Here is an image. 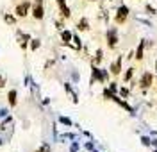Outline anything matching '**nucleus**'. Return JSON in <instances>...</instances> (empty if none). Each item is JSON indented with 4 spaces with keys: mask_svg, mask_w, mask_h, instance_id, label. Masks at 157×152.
<instances>
[{
    "mask_svg": "<svg viewBox=\"0 0 157 152\" xmlns=\"http://www.w3.org/2000/svg\"><path fill=\"white\" fill-rule=\"evenodd\" d=\"M139 84H141V88H143V90H147V88H150V84H152V75H150V73H145V75L141 77V81H139Z\"/></svg>",
    "mask_w": 157,
    "mask_h": 152,
    "instance_id": "5",
    "label": "nucleus"
},
{
    "mask_svg": "<svg viewBox=\"0 0 157 152\" xmlns=\"http://www.w3.org/2000/svg\"><path fill=\"white\" fill-rule=\"evenodd\" d=\"M130 77H132V70H128V72H127V75H125V79H127V81H128Z\"/></svg>",
    "mask_w": 157,
    "mask_h": 152,
    "instance_id": "19",
    "label": "nucleus"
},
{
    "mask_svg": "<svg viewBox=\"0 0 157 152\" xmlns=\"http://www.w3.org/2000/svg\"><path fill=\"white\" fill-rule=\"evenodd\" d=\"M7 99H9L11 106H16V90H11L9 95H7Z\"/></svg>",
    "mask_w": 157,
    "mask_h": 152,
    "instance_id": "8",
    "label": "nucleus"
},
{
    "mask_svg": "<svg viewBox=\"0 0 157 152\" xmlns=\"http://www.w3.org/2000/svg\"><path fill=\"white\" fill-rule=\"evenodd\" d=\"M27 40H29V36H27V34H25V36H21V34H20V45H21V49H25V47H27Z\"/></svg>",
    "mask_w": 157,
    "mask_h": 152,
    "instance_id": "10",
    "label": "nucleus"
},
{
    "mask_svg": "<svg viewBox=\"0 0 157 152\" xmlns=\"http://www.w3.org/2000/svg\"><path fill=\"white\" fill-rule=\"evenodd\" d=\"M107 43H109V47H111V49H114V47H116V43H118L116 29H111L107 32Z\"/></svg>",
    "mask_w": 157,
    "mask_h": 152,
    "instance_id": "2",
    "label": "nucleus"
},
{
    "mask_svg": "<svg viewBox=\"0 0 157 152\" xmlns=\"http://www.w3.org/2000/svg\"><path fill=\"white\" fill-rule=\"evenodd\" d=\"M127 14H128V9L125 6H121V7L118 9V14H116V23H123L125 18H127Z\"/></svg>",
    "mask_w": 157,
    "mask_h": 152,
    "instance_id": "3",
    "label": "nucleus"
},
{
    "mask_svg": "<svg viewBox=\"0 0 157 152\" xmlns=\"http://www.w3.org/2000/svg\"><path fill=\"white\" fill-rule=\"evenodd\" d=\"M78 29L80 30H88V20H86V18L78 21Z\"/></svg>",
    "mask_w": 157,
    "mask_h": 152,
    "instance_id": "11",
    "label": "nucleus"
},
{
    "mask_svg": "<svg viewBox=\"0 0 157 152\" xmlns=\"http://www.w3.org/2000/svg\"><path fill=\"white\" fill-rule=\"evenodd\" d=\"M59 7H61V14L64 16V18H70V9L66 7V0H57Z\"/></svg>",
    "mask_w": 157,
    "mask_h": 152,
    "instance_id": "6",
    "label": "nucleus"
},
{
    "mask_svg": "<svg viewBox=\"0 0 157 152\" xmlns=\"http://www.w3.org/2000/svg\"><path fill=\"white\" fill-rule=\"evenodd\" d=\"M6 21H7V23H14V18H13V16H6Z\"/></svg>",
    "mask_w": 157,
    "mask_h": 152,
    "instance_id": "16",
    "label": "nucleus"
},
{
    "mask_svg": "<svg viewBox=\"0 0 157 152\" xmlns=\"http://www.w3.org/2000/svg\"><path fill=\"white\" fill-rule=\"evenodd\" d=\"M93 75H95V79H98V81H102V79H104V73H100V70H97V68L93 70Z\"/></svg>",
    "mask_w": 157,
    "mask_h": 152,
    "instance_id": "12",
    "label": "nucleus"
},
{
    "mask_svg": "<svg viewBox=\"0 0 157 152\" xmlns=\"http://www.w3.org/2000/svg\"><path fill=\"white\" fill-rule=\"evenodd\" d=\"M39 47V40H32V50H36Z\"/></svg>",
    "mask_w": 157,
    "mask_h": 152,
    "instance_id": "14",
    "label": "nucleus"
},
{
    "mask_svg": "<svg viewBox=\"0 0 157 152\" xmlns=\"http://www.w3.org/2000/svg\"><path fill=\"white\" fill-rule=\"evenodd\" d=\"M34 2H36V4H43V0H34Z\"/></svg>",
    "mask_w": 157,
    "mask_h": 152,
    "instance_id": "20",
    "label": "nucleus"
},
{
    "mask_svg": "<svg viewBox=\"0 0 157 152\" xmlns=\"http://www.w3.org/2000/svg\"><path fill=\"white\" fill-rule=\"evenodd\" d=\"M120 68H121V59H118L116 63H113V66H111V72H113L114 75H118V73L121 72Z\"/></svg>",
    "mask_w": 157,
    "mask_h": 152,
    "instance_id": "7",
    "label": "nucleus"
},
{
    "mask_svg": "<svg viewBox=\"0 0 157 152\" xmlns=\"http://www.w3.org/2000/svg\"><path fill=\"white\" fill-rule=\"evenodd\" d=\"M29 11H30V2L29 0H23V2H20L18 6H16L14 13H16V16H20V18H25L29 14Z\"/></svg>",
    "mask_w": 157,
    "mask_h": 152,
    "instance_id": "1",
    "label": "nucleus"
},
{
    "mask_svg": "<svg viewBox=\"0 0 157 152\" xmlns=\"http://www.w3.org/2000/svg\"><path fill=\"white\" fill-rule=\"evenodd\" d=\"M4 86H6V79L0 75V88H4Z\"/></svg>",
    "mask_w": 157,
    "mask_h": 152,
    "instance_id": "17",
    "label": "nucleus"
},
{
    "mask_svg": "<svg viewBox=\"0 0 157 152\" xmlns=\"http://www.w3.org/2000/svg\"><path fill=\"white\" fill-rule=\"evenodd\" d=\"M38 152H50V149H48V147H41Z\"/></svg>",
    "mask_w": 157,
    "mask_h": 152,
    "instance_id": "18",
    "label": "nucleus"
},
{
    "mask_svg": "<svg viewBox=\"0 0 157 152\" xmlns=\"http://www.w3.org/2000/svg\"><path fill=\"white\" fill-rule=\"evenodd\" d=\"M32 16H34L36 20H41V18L45 16V11H43V4H36V6H34V9H32Z\"/></svg>",
    "mask_w": 157,
    "mask_h": 152,
    "instance_id": "4",
    "label": "nucleus"
},
{
    "mask_svg": "<svg viewBox=\"0 0 157 152\" xmlns=\"http://www.w3.org/2000/svg\"><path fill=\"white\" fill-rule=\"evenodd\" d=\"M100 59H102V50L97 52V57H95V63H100Z\"/></svg>",
    "mask_w": 157,
    "mask_h": 152,
    "instance_id": "15",
    "label": "nucleus"
},
{
    "mask_svg": "<svg viewBox=\"0 0 157 152\" xmlns=\"http://www.w3.org/2000/svg\"><path fill=\"white\" fill-rule=\"evenodd\" d=\"M70 40H71V34H70L68 30H64V32H63V41H66V43H68Z\"/></svg>",
    "mask_w": 157,
    "mask_h": 152,
    "instance_id": "13",
    "label": "nucleus"
},
{
    "mask_svg": "<svg viewBox=\"0 0 157 152\" xmlns=\"http://www.w3.org/2000/svg\"><path fill=\"white\" fill-rule=\"evenodd\" d=\"M143 49H145V43H141L137 47V52H136V59H143Z\"/></svg>",
    "mask_w": 157,
    "mask_h": 152,
    "instance_id": "9",
    "label": "nucleus"
}]
</instances>
